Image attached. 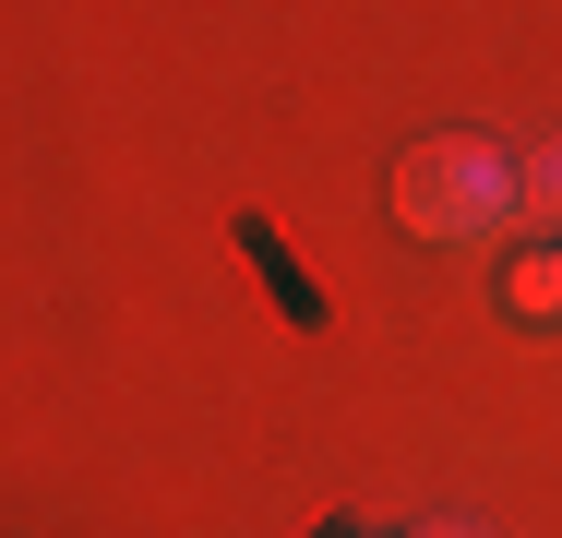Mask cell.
Returning <instances> with one entry per match:
<instances>
[{
    "label": "cell",
    "mask_w": 562,
    "mask_h": 538,
    "mask_svg": "<svg viewBox=\"0 0 562 538\" xmlns=\"http://www.w3.org/2000/svg\"><path fill=\"white\" fill-rule=\"evenodd\" d=\"M395 215H407L431 251H479V239H503V227H515V168H503L491 144L443 132V144H419V156H407Z\"/></svg>",
    "instance_id": "6da1fadb"
},
{
    "label": "cell",
    "mask_w": 562,
    "mask_h": 538,
    "mask_svg": "<svg viewBox=\"0 0 562 538\" xmlns=\"http://www.w3.org/2000/svg\"><path fill=\"white\" fill-rule=\"evenodd\" d=\"M503 312H527V323H562V239L515 251V276H503Z\"/></svg>",
    "instance_id": "7a4b0ae2"
},
{
    "label": "cell",
    "mask_w": 562,
    "mask_h": 538,
    "mask_svg": "<svg viewBox=\"0 0 562 538\" xmlns=\"http://www.w3.org/2000/svg\"><path fill=\"white\" fill-rule=\"evenodd\" d=\"M515 215H539V227H562V144L539 156V168H515Z\"/></svg>",
    "instance_id": "3957f363"
},
{
    "label": "cell",
    "mask_w": 562,
    "mask_h": 538,
    "mask_svg": "<svg viewBox=\"0 0 562 538\" xmlns=\"http://www.w3.org/2000/svg\"><path fill=\"white\" fill-rule=\"evenodd\" d=\"M443 538H467V527H443Z\"/></svg>",
    "instance_id": "277c9868"
}]
</instances>
